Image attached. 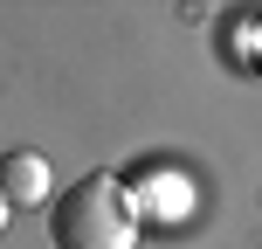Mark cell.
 Listing matches in <instances>:
<instances>
[{
	"mask_svg": "<svg viewBox=\"0 0 262 249\" xmlns=\"http://www.w3.org/2000/svg\"><path fill=\"white\" fill-rule=\"evenodd\" d=\"M131 194H138V215L145 222H186L193 215V180L186 173H172V166H145L138 180H131Z\"/></svg>",
	"mask_w": 262,
	"mask_h": 249,
	"instance_id": "cell-2",
	"label": "cell"
},
{
	"mask_svg": "<svg viewBox=\"0 0 262 249\" xmlns=\"http://www.w3.org/2000/svg\"><path fill=\"white\" fill-rule=\"evenodd\" d=\"M0 194H7V208H41V201H49V159L41 152H7Z\"/></svg>",
	"mask_w": 262,
	"mask_h": 249,
	"instance_id": "cell-3",
	"label": "cell"
},
{
	"mask_svg": "<svg viewBox=\"0 0 262 249\" xmlns=\"http://www.w3.org/2000/svg\"><path fill=\"white\" fill-rule=\"evenodd\" d=\"M55 249H138V194H131V180L118 173H83V180L62 187V201H55Z\"/></svg>",
	"mask_w": 262,
	"mask_h": 249,
	"instance_id": "cell-1",
	"label": "cell"
},
{
	"mask_svg": "<svg viewBox=\"0 0 262 249\" xmlns=\"http://www.w3.org/2000/svg\"><path fill=\"white\" fill-rule=\"evenodd\" d=\"M255 35H262V28H255ZM255 69H262V55H255Z\"/></svg>",
	"mask_w": 262,
	"mask_h": 249,
	"instance_id": "cell-4",
	"label": "cell"
}]
</instances>
